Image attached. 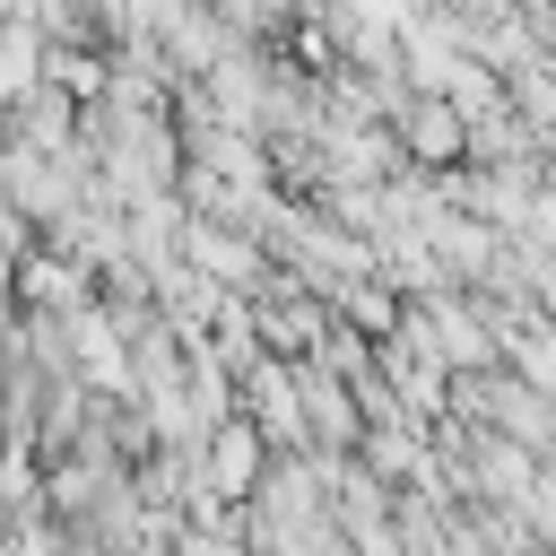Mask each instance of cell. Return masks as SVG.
<instances>
[{
	"instance_id": "3957f363",
	"label": "cell",
	"mask_w": 556,
	"mask_h": 556,
	"mask_svg": "<svg viewBox=\"0 0 556 556\" xmlns=\"http://www.w3.org/2000/svg\"><path fill=\"white\" fill-rule=\"evenodd\" d=\"M243 408H252V426L269 434V443H287V452H304L313 443V426H304V374L295 365H243Z\"/></svg>"
},
{
	"instance_id": "52a82bcc",
	"label": "cell",
	"mask_w": 556,
	"mask_h": 556,
	"mask_svg": "<svg viewBox=\"0 0 556 556\" xmlns=\"http://www.w3.org/2000/svg\"><path fill=\"white\" fill-rule=\"evenodd\" d=\"M182 556H235L226 539H182Z\"/></svg>"
},
{
	"instance_id": "7a4b0ae2",
	"label": "cell",
	"mask_w": 556,
	"mask_h": 556,
	"mask_svg": "<svg viewBox=\"0 0 556 556\" xmlns=\"http://www.w3.org/2000/svg\"><path fill=\"white\" fill-rule=\"evenodd\" d=\"M400 148H408L417 165H460V156L478 148V130H469V113H460L452 96L417 87V96L400 104Z\"/></svg>"
},
{
	"instance_id": "6da1fadb",
	"label": "cell",
	"mask_w": 556,
	"mask_h": 556,
	"mask_svg": "<svg viewBox=\"0 0 556 556\" xmlns=\"http://www.w3.org/2000/svg\"><path fill=\"white\" fill-rule=\"evenodd\" d=\"M382 374H391V391L408 400V408H443V400H460L452 391V356H443V339H434V321L426 313H408L391 339H382Z\"/></svg>"
},
{
	"instance_id": "5b68a950",
	"label": "cell",
	"mask_w": 556,
	"mask_h": 556,
	"mask_svg": "<svg viewBox=\"0 0 556 556\" xmlns=\"http://www.w3.org/2000/svg\"><path fill=\"white\" fill-rule=\"evenodd\" d=\"M295 374H304V426H313V443H321V460H330L339 443H356V434H365V417H356L348 382H330L321 365H295Z\"/></svg>"
},
{
	"instance_id": "277c9868",
	"label": "cell",
	"mask_w": 556,
	"mask_h": 556,
	"mask_svg": "<svg viewBox=\"0 0 556 556\" xmlns=\"http://www.w3.org/2000/svg\"><path fill=\"white\" fill-rule=\"evenodd\" d=\"M261 426L252 417H226L208 443H200V478H208V495H243V486H261L269 478V460H261Z\"/></svg>"
},
{
	"instance_id": "8992f818",
	"label": "cell",
	"mask_w": 556,
	"mask_h": 556,
	"mask_svg": "<svg viewBox=\"0 0 556 556\" xmlns=\"http://www.w3.org/2000/svg\"><path fill=\"white\" fill-rule=\"evenodd\" d=\"M504 348H513V374H521V382L556 391V330H513Z\"/></svg>"
}]
</instances>
